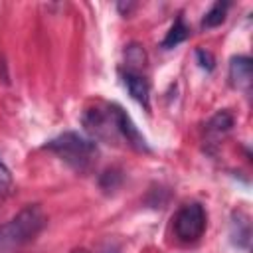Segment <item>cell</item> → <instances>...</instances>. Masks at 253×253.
<instances>
[{"instance_id":"8fae6325","label":"cell","mask_w":253,"mask_h":253,"mask_svg":"<svg viewBox=\"0 0 253 253\" xmlns=\"http://www.w3.org/2000/svg\"><path fill=\"white\" fill-rule=\"evenodd\" d=\"M14 188V180H12V172L8 170V166L0 160V196H8Z\"/></svg>"},{"instance_id":"ba28073f","label":"cell","mask_w":253,"mask_h":253,"mask_svg":"<svg viewBox=\"0 0 253 253\" xmlns=\"http://www.w3.org/2000/svg\"><path fill=\"white\" fill-rule=\"evenodd\" d=\"M188 34H190V28L186 26V22H184V18H182V14H180V16L176 18V22L172 24V28L168 30L166 38L162 40V47H166V49L176 47L178 43H182V42L188 38Z\"/></svg>"},{"instance_id":"52a82bcc","label":"cell","mask_w":253,"mask_h":253,"mask_svg":"<svg viewBox=\"0 0 253 253\" xmlns=\"http://www.w3.org/2000/svg\"><path fill=\"white\" fill-rule=\"evenodd\" d=\"M231 239L237 247L247 249L249 239H251V227H249V217L243 211H235L231 219Z\"/></svg>"},{"instance_id":"30bf717a","label":"cell","mask_w":253,"mask_h":253,"mask_svg":"<svg viewBox=\"0 0 253 253\" xmlns=\"http://www.w3.org/2000/svg\"><path fill=\"white\" fill-rule=\"evenodd\" d=\"M233 126V115L231 113H227V111H219V113H215L211 119H210V123H208V130L210 132H227L229 128Z\"/></svg>"},{"instance_id":"9c48e42d","label":"cell","mask_w":253,"mask_h":253,"mask_svg":"<svg viewBox=\"0 0 253 253\" xmlns=\"http://www.w3.org/2000/svg\"><path fill=\"white\" fill-rule=\"evenodd\" d=\"M227 8H229V2H215L204 16L202 20V26L204 28H215L219 24H223L225 20V14H227Z\"/></svg>"},{"instance_id":"8992f818","label":"cell","mask_w":253,"mask_h":253,"mask_svg":"<svg viewBox=\"0 0 253 253\" xmlns=\"http://www.w3.org/2000/svg\"><path fill=\"white\" fill-rule=\"evenodd\" d=\"M253 79V63L247 55H233L229 59V81L237 89H249Z\"/></svg>"},{"instance_id":"5bb4252c","label":"cell","mask_w":253,"mask_h":253,"mask_svg":"<svg viewBox=\"0 0 253 253\" xmlns=\"http://www.w3.org/2000/svg\"><path fill=\"white\" fill-rule=\"evenodd\" d=\"M71 253H89V251H87V249H83V247H79V249H73Z\"/></svg>"},{"instance_id":"3957f363","label":"cell","mask_w":253,"mask_h":253,"mask_svg":"<svg viewBox=\"0 0 253 253\" xmlns=\"http://www.w3.org/2000/svg\"><path fill=\"white\" fill-rule=\"evenodd\" d=\"M206 229V211L198 202L186 204L174 215V233L180 241L192 243L202 237Z\"/></svg>"},{"instance_id":"6da1fadb","label":"cell","mask_w":253,"mask_h":253,"mask_svg":"<svg viewBox=\"0 0 253 253\" xmlns=\"http://www.w3.org/2000/svg\"><path fill=\"white\" fill-rule=\"evenodd\" d=\"M45 213L38 204H28L4 225H0V253H12L30 243L43 227Z\"/></svg>"},{"instance_id":"7a4b0ae2","label":"cell","mask_w":253,"mask_h":253,"mask_svg":"<svg viewBox=\"0 0 253 253\" xmlns=\"http://www.w3.org/2000/svg\"><path fill=\"white\" fill-rule=\"evenodd\" d=\"M45 148H49L57 158H61L75 172H89L99 154L95 140L73 130L61 132L59 136L51 138L45 144Z\"/></svg>"},{"instance_id":"4fadbf2b","label":"cell","mask_w":253,"mask_h":253,"mask_svg":"<svg viewBox=\"0 0 253 253\" xmlns=\"http://www.w3.org/2000/svg\"><path fill=\"white\" fill-rule=\"evenodd\" d=\"M101 253H121V251H119V247H115V245H107Z\"/></svg>"},{"instance_id":"277c9868","label":"cell","mask_w":253,"mask_h":253,"mask_svg":"<svg viewBox=\"0 0 253 253\" xmlns=\"http://www.w3.org/2000/svg\"><path fill=\"white\" fill-rule=\"evenodd\" d=\"M113 107V117H115V125H117V132L121 138L126 140V144L138 152H148V144H146V138L140 134V130L136 128V125L132 123V119L126 115V111L115 103H111Z\"/></svg>"},{"instance_id":"7c38bea8","label":"cell","mask_w":253,"mask_h":253,"mask_svg":"<svg viewBox=\"0 0 253 253\" xmlns=\"http://www.w3.org/2000/svg\"><path fill=\"white\" fill-rule=\"evenodd\" d=\"M196 59H198V63H200L202 69H208V71L213 69V57H211L210 51H206V49H196Z\"/></svg>"},{"instance_id":"5b68a950","label":"cell","mask_w":253,"mask_h":253,"mask_svg":"<svg viewBox=\"0 0 253 253\" xmlns=\"http://www.w3.org/2000/svg\"><path fill=\"white\" fill-rule=\"evenodd\" d=\"M123 81H125L130 97L134 101H138L146 111H150V85H148L146 77L134 69H126V73L123 75Z\"/></svg>"}]
</instances>
